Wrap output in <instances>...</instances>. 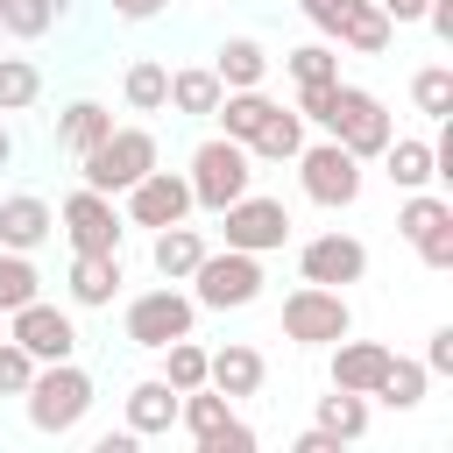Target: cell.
Returning a JSON list of instances; mask_svg holds the SVG:
<instances>
[{
	"instance_id": "cell-1",
	"label": "cell",
	"mask_w": 453,
	"mask_h": 453,
	"mask_svg": "<svg viewBox=\"0 0 453 453\" xmlns=\"http://www.w3.org/2000/svg\"><path fill=\"white\" fill-rule=\"evenodd\" d=\"M297 113H304V127L333 134V142H340L347 156H361V163H375V156L389 149V134H396V113H389L375 92L347 85V78H333V85H304V92H297Z\"/></svg>"
},
{
	"instance_id": "cell-2",
	"label": "cell",
	"mask_w": 453,
	"mask_h": 453,
	"mask_svg": "<svg viewBox=\"0 0 453 453\" xmlns=\"http://www.w3.org/2000/svg\"><path fill=\"white\" fill-rule=\"evenodd\" d=\"M28 425L42 432V439H64V432H78L85 425V411H92V375L64 354V361H35V375H28Z\"/></svg>"
},
{
	"instance_id": "cell-3",
	"label": "cell",
	"mask_w": 453,
	"mask_h": 453,
	"mask_svg": "<svg viewBox=\"0 0 453 453\" xmlns=\"http://www.w3.org/2000/svg\"><path fill=\"white\" fill-rule=\"evenodd\" d=\"M184 184H191V205H205V212L234 205L241 191H255V156H248V142L205 134V142L191 149V163H184Z\"/></svg>"
},
{
	"instance_id": "cell-4",
	"label": "cell",
	"mask_w": 453,
	"mask_h": 453,
	"mask_svg": "<svg viewBox=\"0 0 453 453\" xmlns=\"http://www.w3.org/2000/svg\"><path fill=\"white\" fill-rule=\"evenodd\" d=\"M163 163V149H156V134L149 127H113L106 142H92L85 156H78V184H92V191H106V198H120L134 177H149Z\"/></svg>"
},
{
	"instance_id": "cell-5",
	"label": "cell",
	"mask_w": 453,
	"mask_h": 453,
	"mask_svg": "<svg viewBox=\"0 0 453 453\" xmlns=\"http://www.w3.org/2000/svg\"><path fill=\"white\" fill-rule=\"evenodd\" d=\"M184 283H191V304L198 311H248L269 276H262V255H248V248H219V255L205 248V262Z\"/></svg>"
},
{
	"instance_id": "cell-6",
	"label": "cell",
	"mask_w": 453,
	"mask_h": 453,
	"mask_svg": "<svg viewBox=\"0 0 453 453\" xmlns=\"http://www.w3.org/2000/svg\"><path fill=\"white\" fill-rule=\"evenodd\" d=\"M283 340L290 347H311V354H326L333 340H347L354 333V304H347V290H326V283H297L290 297H283Z\"/></svg>"
},
{
	"instance_id": "cell-7",
	"label": "cell",
	"mask_w": 453,
	"mask_h": 453,
	"mask_svg": "<svg viewBox=\"0 0 453 453\" xmlns=\"http://www.w3.org/2000/svg\"><path fill=\"white\" fill-rule=\"evenodd\" d=\"M290 163H297V184H304V198H311V205H326V212H347V205L361 198V156H347L333 134L304 142Z\"/></svg>"
},
{
	"instance_id": "cell-8",
	"label": "cell",
	"mask_w": 453,
	"mask_h": 453,
	"mask_svg": "<svg viewBox=\"0 0 453 453\" xmlns=\"http://www.w3.org/2000/svg\"><path fill=\"white\" fill-rule=\"evenodd\" d=\"M191 326H198V304H191V290H177V283H156V290L127 297V311H120V333H127L142 354H156V347L184 340Z\"/></svg>"
},
{
	"instance_id": "cell-9",
	"label": "cell",
	"mask_w": 453,
	"mask_h": 453,
	"mask_svg": "<svg viewBox=\"0 0 453 453\" xmlns=\"http://www.w3.org/2000/svg\"><path fill=\"white\" fill-rule=\"evenodd\" d=\"M57 226H64L71 255H106V248H120V234H127L120 205H113L106 191H92V184L64 191V205H57Z\"/></svg>"
},
{
	"instance_id": "cell-10",
	"label": "cell",
	"mask_w": 453,
	"mask_h": 453,
	"mask_svg": "<svg viewBox=\"0 0 453 453\" xmlns=\"http://www.w3.org/2000/svg\"><path fill=\"white\" fill-rule=\"evenodd\" d=\"M396 234L418 248V262H425V269H453V205H446L432 184L396 198Z\"/></svg>"
},
{
	"instance_id": "cell-11",
	"label": "cell",
	"mask_w": 453,
	"mask_h": 453,
	"mask_svg": "<svg viewBox=\"0 0 453 453\" xmlns=\"http://www.w3.org/2000/svg\"><path fill=\"white\" fill-rule=\"evenodd\" d=\"M219 226H226V248L276 255L290 241V205L283 198H262V191H241L234 205H219Z\"/></svg>"
},
{
	"instance_id": "cell-12",
	"label": "cell",
	"mask_w": 453,
	"mask_h": 453,
	"mask_svg": "<svg viewBox=\"0 0 453 453\" xmlns=\"http://www.w3.org/2000/svg\"><path fill=\"white\" fill-rule=\"evenodd\" d=\"M120 198H127V212H120V219H134V226H149V234H156V226H177V219H191V212H198V205H191L184 170H163V163H156L149 177H134Z\"/></svg>"
},
{
	"instance_id": "cell-13",
	"label": "cell",
	"mask_w": 453,
	"mask_h": 453,
	"mask_svg": "<svg viewBox=\"0 0 453 453\" xmlns=\"http://www.w3.org/2000/svg\"><path fill=\"white\" fill-rule=\"evenodd\" d=\"M7 340H21L35 361H64V354H78V326H71V311L50 304V297L14 304V311H7Z\"/></svg>"
},
{
	"instance_id": "cell-14",
	"label": "cell",
	"mask_w": 453,
	"mask_h": 453,
	"mask_svg": "<svg viewBox=\"0 0 453 453\" xmlns=\"http://www.w3.org/2000/svg\"><path fill=\"white\" fill-rule=\"evenodd\" d=\"M297 276L304 283H326V290H347V283H361L368 276V248L354 241V234H311L304 248H297Z\"/></svg>"
},
{
	"instance_id": "cell-15",
	"label": "cell",
	"mask_w": 453,
	"mask_h": 453,
	"mask_svg": "<svg viewBox=\"0 0 453 453\" xmlns=\"http://www.w3.org/2000/svg\"><path fill=\"white\" fill-rule=\"evenodd\" d=\"M326 354H333V361H326V382H333V389L375 396V382H382V368H389L396 347H382V340H354V333H347V340H333Z\"/></svg>"
},
{
	"instance_id": "cell-16",
	"label": "cell",
	"mask_w": 453,
	"mask_h": 453,
	"mask_svg": "<svg viewBox=\"0 0 453 453\" xmlns=\"http://www.w3.org/2000/svg\"><path fill=\"white\" fill-rule=\"evenodd\" d=\"M120 283H127V269H120V248H106V255H71V276H64V290H71V304H78V311H99V304H113V297H120Z\"/></svg>"
},
{
	"instance_id": "cell-17",
	"label": "cell",
	"mask_w": 453,
	"mask_h": 453,
	"mask_svg": "<svg viewBox=\"0 0 453 453\" xmlns=\"http://www.w3.org/2000/svg\"><path fill=\"white\" fill-rule=\"evenodd\" d=\"M50 234H57V212H50V198H35V191H7V198H0V248H21V255H35Z\"/></svg>"
},
{
	"instance_id": "cell-18",
	"label": "cell",
	"mask_w": 453,
	"mask_h": 453,
	"mask_svg": "<svg viewBox=\"0 0 453 453\" xmlns=\"http://www.w3.org/2000/svg\"><path fill=\"white\" fill-rule=\"evenodd\" d=\"M205 382H212L219 396H255V389L269 382V361H262L248 340H226V347L205 354Z\"/></svg>"
},
{
	"instance_id": "cell-19",
	"label": "cell",
	"mask_w": 453,
	"mask_h": 453,
	"mask_svg": "<svg viewBox=\"0 0 453 453\" xmlns=\"http://www.w3.org/2000/svg\"><path fill=\"white\" fill-rule=\"evenodd\" d=\"M375 163H382V177H389L396 191H425V184L439 177V142H425V134H389V149H382Z\"/></svg>"
},
{
	"instance_id": "cell-20",
	"label": "cell",
	"mask_w": 453,
	"mask_h": 453,
	"mask_svg": "<svg viewBox=\"0 0 453 453\" xmlns=\"http://www.w3.org/2000/svg\"><path fill=\"white\" fill-rule=\"evenodd\" d=\"M120 411H127V432H134V439H163V432L177 425V389H170L163 375H142V382L120 396Z\"/></svg>"
},
{
	"instance_id": "cell-21",
	"label": "cell",
	"mask_w": 453,
	"mask_h": 453,
	"mask_svg": "<svg viewBox=\"0 0 453 453\" xmlns=\"http://www.w3.org/2000/svg\"><path fill=\"white\" fill-rule=\"evenodd\" d=\"M198 262H205V234H198V226H184V219H177V226H156V241H149V269H156L163 283H184Z\"/></svg>"
},
{
	"instance_id": "cell-22",
	"label": "cell",
	"mask_w": 453,
	"mask_h": 453,
	"mask_svg": "<svg viewBox=\"0 0 453 453\" xmlns=\"http://www.w3.org/2000/svg\"><path fill=\"white\" fill-rule=\"evenodd\" d=\"M389 35H396V21L382 14V0H347V14H340V28H333V42L354 50V57H382Z\"/></svg>"
},
{
	"instance_id": "cell-23",
	"label": "cell",
	"mask_w": 453,
	"mask_h": 453,
	"mask_svg": "<svg viewBox=\"0 0 453 453\" xmlns=\"http://www.w3.org/2000/svg\"><path fill=\"white\" fill-rule=\"evenodd\" d=\"M311 142V127H304V113L297 106H269V120L255 127V142H248V156H262V163H290L297 149Z\"/></svg>"
},
{
	"instance_id": "cell-24",
	"label": "cell",
	"mask_w": 453,
	"mask_h": 453,
	"mask_svg": "<svg viewBox=\"0 0 453 453\" xmlns=\"http://www.w3.org/2000/svg\"><path fill=\"white\" fill-rule=\"evenodd\" d=\"M262 71H269V50H262L255 35H226V42L212 50V78H219L226 92H241V85H262Z\"/></svg>"
},
{
	"instance_id": "cell-25",
	"label": "cell",
	"mask_w": 453,
	"mask_h": 453,
	"mask_svg": "<svg viewBox=\"0 0 453 453\" xmlns=\"http://www.w3.org/2000/svg\"><path fill=\"white\" fill-rule=\"evenodd\" d=\"M219 78H212V64H184V71H170V113H191V120H212V106H219Z\"/></svg>"
},
{
	"instance_id": "cell-26",
	"label": "cell",
	"mask_w": 453,
	"mask_h": 453,
	"mask_svg": "<svg viewBox=\"0 0 453 453\" xmlns=\"http://www.w3.org/2000/svg\"><path fill=\"white\" fill-rule=\"evenodd\" d=\"M269 92L262 85H241V92H219V106H212V120H219V134L226 142H255V127L269 120Z\"/></svg>"
},
{
	"instance_id": "cell-27",
	"label": "cell",
	"mask_w": 453,
	"mask_h": 453,
	"mask_svg": "<svg viewBox=\"0 0 453 453\" xmlns=\"http://www.w3.org/2000/svg\"><path fill=\"white\" fill-rule=\"evenodd\" d=\"M113 134V113L99 106V99H71L64 113H57V149L64 156H85L92 142H106Z\"/></svg>"
},
{
	"instance_id": "cell-28",
	"label": "cell",
	"mask_w": 453,
	"mask_h": 453,
	"mask_svg": "<svg viewBox=\"0 0 453 453\" xmlns=\"http://www.w3.org/2000/svg\"><path fill=\"white\" fill-rule=\"evenodd\" d=\"M120 99H127L134 113H163V99H170V64L134 57V64L120 71Z\"/></svg>"
},
{
	"instance_id": "cell-29",
	"label": "cell",
	"mask_w": 453,
	"mask_h": 453,
	"mask_svg": "<svg viewBox=\"0 0 453 453\" xmlns=\"http://www.w3.org/2000/svg\"><path fill=\"white\" fill-rule=\"evenodd\" d=\"M425 361H403V354H389V368H382V382H375V403H389V411H418L425 403Z\"/></svg>"
},
{
	"instance_id": "cell-30",
	"label": "cell",
	"mask_w": 453,
	"mask_h": 453,
	"mask_svg": "<svg viewBox=\"0 0 453 453\" xmlns=\"http://www.w3.org/2000/svg\"><path fill=\"white\" fill-rule=\"evenodd\" d=\"M319 432L340 446V439H361L368 432V396H354V389H333V396H319Z\"/></svg>"
},
{
	"instance_id": "cell-31",
	"label": "cell",
	"mask_w": 453,
	"mask_h": 453,
	"mask_svg": "<svg viewBox=\"0 0 453 453\" xmlns=\"http://www.w3.org/2000/svg\"><path fill=\"white\" fill-rule=\"evenodd\" d=\"M283 71L297 78V92H304V85H333V78H340V50H333L326 35H319V42H297V50H283Z\"/></svg>"
},
{
	"instance_id": "cell-32",
	"label": "cell",
	"mask_w": 453,
	"mask_h": 453,
	"mask_svg": "<svg viewBox=\"0 0 453 453\" xmlns=\"http://www.w3.org/2000/svg\"><path fill=\"white\" fill-rule=\"evenodd\" d=\"M156 354H163V382H170L177 396L205 382V354H212V347H198L191 333H184V340H170V347H156Z\"/></svg>"
},
{
	"instance_id": "cell-33",
	"label": "cell",
	"mask_w": 453,
	"mask_h": 453,
	"mask_svg": "<svg viewBox=\"0 0 453 453\" xmlns=\"http://www.w3.org/2000/svg\"><path fill=\"white\" fill-rule=\"evenodd\" d=\"M42 99V71L28 57H0V113H28Z\"/></svg>"
},
{
	"instance_id": "cell-34",
	"label": "cell",
	"mask_w": 453,
	"mask_h": 453,
	"mask_svg": "<svg viewBox=\"0 0 453 453\" xmlns=\"http://www.w3.org/2000/svg\"><path fill=\"white\" fill-rule=\"evenodd\" d=\"M28 297H42V269H35L21 248H0V311H14V304H28Z\"/></svg>"
},
{
	"instance_id": "cell-35",
	"label": "cell",
	"mask_w": 453,
	"mask_h": 453,
	"mask_svg": "<svg viewBox=\"0 0 453 453\" xmlns=\"http://www.w3.org/2000/svg\"><path fill=\"white\" fill-rule=\"evenodd\" d=\"M50 21H57V7H50V0H7V7H0V35H14V42L50 35Z\"/></svg>"
},
{
	"instance_id": "cell-36",
	"label": "cell",
	"mask_w": 453,
	"mask_h": 453,
	"mask_svg": "<svg viewBox=\"0 0 453 453\" xmlns=\"http://www.w3.org/2000/svg\"><path fill=\"white\" fill-rule=\"evenodd\" d=\"M411 99H418V113L446 120V113H453V71H446V64H425V71L411 78Z\"/></svg>"
},
{
	"instance_id": "cell-37",
	"label": "cell",
	"mask_w": 453,
	"mask_h": 453,
	"mask_svg": "<svg viewBox=\"0 0 453 453\" xmlns=\"http://www.w3.org/2000/svg\"><path fill=\"white\" fill-rule=\"evenodd\" d=\"M28 375H35V354H28L21 340H7V333H0V396H21V389H28Z\"/></svg>"
},
{
	"instance_id": "cell-38",
	"label": "cell",
	"mask_w": 453,
	"mask_h": 453,
	"mask_svg": "<svg viewBox=\"0 0 453 453\" xmlns=\"http://www.w3.org/2000/svg\"><path fill=\"white\" fill-rule=\"evenodd\" d=\"M198 453H255V432H248L241 418H226V425H212V432L198 439Z\"/></svg>"
},
{
	"instance_id": "cell-39",
	"label": "cell",
	"mask_w": 453,
	"mask_h": 453,
	"mask_svg": "<svg viewBox=\"0 0 453 453\" xmlns=\"http://www.w3.org/2000/svg\"><path fill=\"white\" fill-rule=\"evenodd\" d=\"M297 14H304V28H311V35H326V42H333V28H340L347 0H297Z\"/></svg>"
},
{
	"instance_id": "cell-40",
	"label": "cell",
	"mask_w": 453,
	"mask_h": 453,
	"mask_svg": "<svg viewBox=\"0 0 453 453\" xmlns=\"http://www.w3.org/2000/svg\"><path fill=\"white\" fill-rule=\"evenodd\" d=\"M425 375H453V326H432V340H425Z\"/></svg>"
},
{
	"instance_id": "cell-41",
	"label": "cell",
	"mask_w": 453,
	"mask_h": 453,
	"mask_svg": "<svg viewBox=\"0 0 453 453\" xmlns=\"http://www.w3.org/2000/svg\"><path fill=\"white\" fill-rule=\"evenodd\" d=\"M425 21H432L439 42H453V0H425Z\"/></svg>"
},
{
	"instance_id": "cell-42",
	"label": "cell",
	"mask_w": 453,
	"mask_h": 453,
	"mask_svg": "<svg viewBox=\"0 0 453 453\" xmlns=\"http://www.w3.org/2000/svg\"><path fill=\"white\" fill-rule=\"evenodd\" d=\"M163 7H170V0H113V14H120V21H156Z\"/></svg>"
},
{
	"instance_id": "cell-43",
	"label": "cell",
	"mask_w": 453,
	"mask_h": 453,
	"mask_svg": "<svg viewBox=\"0 0 453 453\" xmlns=\"http://www.w3.org/2000/svg\"><path fill=\"white\" fill-rule=\"evenodd\" d=\"M382 14H389V21H418V14H425V0H382Z\"/></svg>"
},
{
	"instance_id": "cell-44",
	"label": "cell",
	"mask_w": 453,
	"mask_h": 453,
	"mask_svg": "<svg viewBox=\"0 0 453 453\" xmlns=\"http://www.w3.org/2000/svg\"><path fill=\"white\" fill-rule=\"evenodd\" d=\"M297 453H333V439H326V432L311 425V432H297Z\"/></svg>"
},
{
	"instance_id": "cell-45",
	"label": "cell",
	"mask_w": 453,
	"mask_h": 453,
	"mask_svg": "<svg viewBox=\"0 0 453 453\" xmlns=\"http://www.w3.org/2000/svg\"><path fill=\"white\" fill-rule=\"evenodd\" d=\"M14 163V134H7V120H0V170Z\"/></svg>"
},
{
	"instance_id": "cell-46",
	"label": "cell",
	"mask_w": 453,
	"mask_h": 453,
	"mask_svg": "<svg viewBox=\"0 0 453 453\" xmlns=\"http://www.w3.org/2000/svg\"><path fill=\"white\" fill-rule=\"evenodd\" d=\"M0 333H7V311H0Z\"/></svg>"
},
{
	"instance_id": "cell-47",
	"label": "cell",
	"mask_w": 453,
	"mask_h": 453,
	"mask_svg": "<svg viewBox=\"0 0 453 453\" xmlns=\"http://www.w3.org/2000/svg\"><path fill=\"white\" fill-rule=\"evenodd\" d=\"M50 7H57V14H64V0H50Z\"/></svg>"
},
{
	"instance_id": "cell-48",
	"label": "cell",
	"mask_w": 453,
	"mask_h": 453,
	"mask_svg": "<svg viewBox=\"0 0 453 453\" xmlns=\"http://www.w3.org/2000/svg\"><path fill=\"white\" fill-rule=\"evenodd\" d=\"M0 7H7V0H0Z\"/></svg>"
}]
</instances>
